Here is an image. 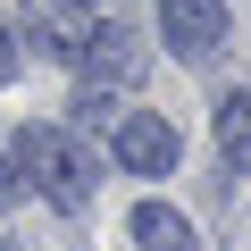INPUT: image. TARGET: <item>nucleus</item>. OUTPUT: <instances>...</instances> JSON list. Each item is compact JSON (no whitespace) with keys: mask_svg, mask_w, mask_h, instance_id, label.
Here are the masks:
<instances>
[{"mask_svg":"<svg viewBox=\"0 0 251 251\" xmlns=\"http://www.w3.org/2000/svg\"><path fill=\"white\" fill-rule=\"evenodd\" d=\"M9 159H17V176H25L50 209H67V218L92 209V151L67 134V126H25Z\"/></svg>","mask_w":251,"mask_h":251,"instance_id":"obj_1","label":"nucleus"},{"mask_svg":"<svg viewBox=\"0 0 251 251\" xmlns=\"http://www.w3.org/2000/svg\"><path fill=\"white\" fill-rule=\"evenodd\" d=\"M159 34L176 59H209L226 42V0H159Z\"/></svg>","mask_w":251,"mask_h":251,"instance_id":"obj_5","label":"nucleus"},{"mask_svg":"<svg viewBox=\"0 0 251 251\" xmlns=\"http://www.w3.org/2000/svg\"><path fill=\"white\" fill-rule=\"evenodd\" d=\"M75 9H100V0H75Z\"/></svg>","mask_w":251,"mask_h":251,"instance_id":"obj_10","label":"nucleus"},{"mask_svg":"<svg viewBox=\"0 0 251 251\" xmlns=\"http://www.w3.org/2000/svg\"><path fill=\"white\" fill-rule=\"evenodd\" d=\"M9 34H25V42H17V59L34 50V59H59V67H75V50H84L92 17L75 9V0H17V17H9Z\"/></svg>","mask_w":251,"mask_h":251,"instance_id":"obj_3","label":"nucleus"},{"mask_svg":"<svg viewBox=\"0 0 251 251\" xmlns=\"http://www.w3.org/2000/svg\"><path fill=\"white\" fill-rule=\"evenodd\" d=\"M126 226H134L143 251H193V218L168 209V201H134V218H126Z\"/></svg>","mask_w":251,"mask_h":251,"instance_id":"obj_6","label":"nucleus"},{"mask_svg":"<svg viewBox=\"0 0 251 251\" xmlns=\"http://www.w3.org/2000/svg\"><path fill=\"white\" fill-rule=\"evenodd\" d=\"M17 201H25V176H17V159H9V151H0V209H17Z\"/></svg>","mask_w":251,"mask_h":251,"instance_id":"obj_8","label":"nucleus"},{"mask_svg":"<svg viewBox=\"0 0 251 251\" xmlns=\"http://www.w3.org/2000/svg\"><path fill=\"white\" fill-rule=\"evenodd\" d=\"M75 67H84V84L92 92H126V84H143V67H151V50H143V34H126V25H92L84 34V50H75Z\"/></svg>","mask_w":251,"mask_h":251,"instance_id":"obj_4","label":"nucleus"},{"mask_svg":"<svg viewBox=\"0 0 251 251\" xmlns=\"http://www.w3.org/2000/svg\"><path fill=\"white\" fill-rule=\"evenodd\" d=\"M17 84V34H9V17H0V92Z\"/></svg>","mask_w":251,"mask_h":251,"instance_id":"obj_9","label":"nucleus"},{"mask_svg":"<svg viewBox=\"0 0 251 251\" xmlns=\"http://www.w3.org/2000/svg\"><path fill=\"white\" fill-rule=\"evenodd\" d=\"M209 134H218V151H226V159H251V84H234V92L218 100Z\"/></svg>","mask_w":251,"mask_h":251,"instance_id":"obj_7","label":"nucleus"},{"mask_svg":"<svg viewBox=\"0 0 251 251\" xmlns=\"http://www.w3.org/2000/svg\"><path fill=\"white\" fill-rule=\"evenodd\" d=\"M109 151H117V168H126V176H176V159H184V134H176L159 109H117V126H109Z\"/></svg>","mask_w":251,"mask_h":251,"instance_id":"obj_2","label":"nucleus"}]
</instances>
